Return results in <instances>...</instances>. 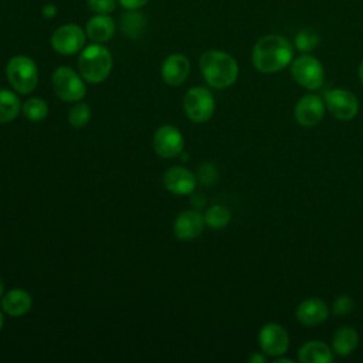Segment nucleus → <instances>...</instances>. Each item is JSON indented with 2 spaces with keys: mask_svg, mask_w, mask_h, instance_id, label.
I'll return each mask as SVG.
<instances>
[{
  "mask_svg": "<svg viewBox=\"0 0 363 363\" xmlns=\"http://www.w3.org/2000/svg\"><path fill=\"white\" fill-rule=\"evenodd\" d=\"M294 60V45L291 41L278 34L261 37L252 47L251 61L257 71L262 74L279 72Z\"/></svg>",
  "mask_w": 363,
  "mask_h": 363,
  "instance_id": "nucleus-1",
  "label": "nucleus"
},
{
  "mask_svg": "<svg viewBox=\"0 0 363 363\" xmlns=\"http://www.w3.org/2000/svg\"><path fill=\"white\" fill-rule=\"evenodd\" d=\"M200 69L206 82L224 89L231 86L238 78V64L233 55L220 50H208L200 57Z\"/></svg>",
  "mask_w": 363,
  "mask_h": 363,
  "instance_id": "nucleus-2",
  "label": "nucleus"
},
{
  "mask_svg": "<svg viewBox=\"0 0 363 363\" xmlns=\"http://www.w3.org/2000/svg\"><path fill=\"white\" fill-rule=\"evenodd\" d=\"M78 68L85 81L91 84H101L109 77L112 69L111 52L99 43L91 44L81 51Z\"/></svg>",
  "mask_w": 363,
  "mask_h": 363,
  "instance_id": "nucleus-3",
  "label": "nucleus"
},
{
  "mask_svg": "<svg viewBox=\"0 0 363 363\" xmlns=\"http://www.w3.org/2000/svg\"><path fill=\"white\" fill-rule=\"evenodd\" d=\"M6 75L10 85L20 94H30L38 82L35 62L27 55H14L6 65Z\"/></svg>",
  "mask_w": 363,
  "mask_h": 363,
  "instance_id": "nucleus-4",
  "label": "nucleus"
},
{
  "mask_svg": "<svg viewBox=\"0 0 363 363\" xmlns=\"http://www.w3.org/2000/svg\"><path fill=\"white\" fill-rule=\"evenodd\" d=\"M291 75L298 85L309 91L319 89L325 82V68L322 62L309 52H302L292 60Z\"/></svg>",
  "mask_w": 363,
  "mask_h": 363,
  "instance_id": "nucleus-5",
  "label": "nucleus"
},
{
  "mask_svg": "<svg viewBox=\"0 0 363 363\" xmlns=\"http://www.w3.org/2000/svg\"><path fill=\"white\" fill-rule=\"evenodd\" d=\"M214 108V96L204 86L190 88L183 98V109L186 116L197 123L207 122L213 116Z\"/></svg>",
  "mask_w": 363,
  "mask_h": 363,
  "instance_id": "nucleus-6",
  "label": "nucleus"
},
{
  "mask_svg": "<svg viewBox=\"0 0 363 363\" xmlns=\"http://www.w3.org/2000/svg\"><path fill=\"white\" fill-rule=\"evenodd\" d=\"M57 96L65 102H77L85 96L86 88L82 78L69 67H58L51 78Z\"/></svg>",
  "mask_w": 363,
  "mask_h": 363,
  "instance_id": "nucleus-7",
  "label": "nucleus"
},
{
  "mask_svg": "<svg viewBox=\"0 0 363 363\" xmlns=\"http://www.w3.org/2000/svg\"><path fill=\"white\" fill-rule=\"evenodd\" d=\"M326 109L339 121H350L359 112V101L353 92L346 88H333L325 95Z\"/></svg>",
  "mask_w": 363,
  "mask_h": 363,
  "instance_id": "nucleus-8",
  "label": "nucleus"
},
{
  "mask_svg": "<svg viewBox=\"0 0 363 363\" xmlns=\"http://www.w3.org/2000/svg\"><path fill=\"white\" fill-rule=\"evenodd\" d=\"M258 345L267 356L278 357L286 353L289 347V335L282 325L269 322L259 329Z\"/></svg>",
  "mask_w": 363,
  "mask_h": 363,
  "instance_id": "nucleus-9",
  "label": "nucleus"
},
{
  "mask_svg": "<svg viewBox=\"0 0 363 363\" xmlns=\"http://www.w3.org/2000/svg\"><path fill=\"white\" fill-rule=\"evenodd\" d=\"M51 45L58 54H77L85 45V31L78 24L61 26L52 33Z\"/></svg>",
  "mask_w": 363,
  "mask_h": 363,
  "instance_id": "nucleus-10",
  "label": "nucleus"
},
{
  "mask_svg": "<svg viewBox=\"0 0 363 363\" xmlns=\"http://www.w3.org/2000/svg\"><path fill=\"white\" fill-rule=\"evenodd\" d=\"M325 101L316 94H305L294 108V118L302 128L316 126L325 116Z\"/></svg>",
  "mask_w": 363,
  "mask_h": 363,
  "instance_id": "nucleus-11",
  "label": "nucleus"
},
{
  "mask_svg": "<svg viewBox=\"0 0 363 363\" xmlns=\"http://www.w3.org/2000/svg\"><path fill=\"white\" fill-rule=\"evenodd\" d=\"M184 147V139L180 130L172 125L160 126L153 136V149L155 152L164 157L172 159L182 155Z\"/></svg>",
  "mask_w": 363,
  "mask_h": 363,
  "instance_id": "nucleus-12",
  "label": "nucleus"
},
{
  "mask_svg": "<svg viewBox=\"0 0 363 363\" xmlns=\"http://www.w3.org/2000/svg\"><path fill=\"white\" fill-rule=\"evenodd\" d=\"M164 187L177 196L191 194L197 186V177L182 166H173L163 174Z\"/></svg>",
  "mask_w": 363,
  "mask_h": 363,
  "instance_id": "nucleus-13",
  "label": "nucleus"
},
{
  "mask_svg": "<svg viewBox=\"0 0 363 363\" xmlns=\"http://www.w3.org/2000/svg\"><path fill=\"white\" fill-rule=\"evenodd\" d=\"M204 216L197 210L182 211L173 224V233L179 240L189 241L199 237L204 230Z\"/></svg>",
  "mask_w": 363,
  "mask_h": 363,
  "instance_id": "nucleus-14",
  "label": "nucleus"
},
{
  "mask_svg": "<svg viewBox=\"0 0 363 363\" xmlns=\"http://www.w3.org/2000/svg\"><path fill=\"white\" fill-rule=\"evenodd\" d=\"M295 316L303 326H318L329 318V306L319 298H308L296 306Z\"/></svg>",
  "mask_w": 363,
  "mask_h": 363,
  "instance_id": "nucleus-15",
  "label": "nucleus"
},
{
  "mask_svg": "<svg viewBox=\"0 0 363 363\" xmlns=\"http://www.w3.org/2000/svg\"><path fill=\"white\" fill-rule=\"evenodd\" d=\"M162 78L170 86L182 85L190 72V61L183 54H172L162 64Z\"/></svg>",
  "mask_w": 363,
  "mask_h": 363,
  "instance_id": "nucleus-16",
  "label": "nucleus"
},
{
  "mask_svg": "<svg viewBox=\"0 0 363 363\" xmlns=\"http://www.w3.org/2000/svg\"><path fill=\"white\" fill-rule=\"evenodd\" d=\"M333 359L332 347L322 340L305 342L298 350V360L301 363H332Z\"/></svg>",
  "mask_w": 363,
  "mask_h": 363,
  "instance_id": "nucleus-17",
  "label": "nucleus"
},
{
  "mask_svg": "<svg viewBox=\"0 0 363 363\" xmlns=\"http://www.w3.org/2000/svg\"><path fill=\"white\" fill-rule=\"evenodd\" d=\"M31 295L20 288L11 289L1 296V309L10 316H21L31 309Z\"/></svg>",
  "mask_w": 363,
  "mask_h": 363,
  "instance_id": "nucleus-18",
  "label": "nucleus"
},
{
  "mask_svg": "<svg viewBox=\"0 0 363 363\" xmlns=\"http://www.w3.org/2000/svg\"><path fill=\"white\" fill-rule=\"evenodd\" d=\"M85 33L94 43H105L115 33V21L108 14H96L88 20Z\"/></svg>",
  "mask_w": 363,
  "mask_h": 363,
  "instance_id": "nucleus-19",
  "label": "nucleus"
},
{
  "mask_svg": "<svg viewBox=\"0 0 363 363\" xmlns=\"http://www.w3.org/2000/svg\"><path fill=\"white\" fill-rule=\"evenodd\" d=\"M359 345V335L352 326L339 328L332 336V350L340 357L352 354Z\"/></svg>",
  "mask_w": 363,
  "mask_h": 363,
  "instance_id": "nucleus-20",
  "label": "nucleus"
},
{
  "mask_svg": "<svg viewBox=\"0 0 363 363\" xmlns=\"http://www.w3.org/2000/svg\"><path fill=\"white\" fill-rule=\"evenodd\" d=\"M20 112V99L9 89H0V123L13 121Z\"/></svg>",
  "mask_w": 363,
  "mask_h": 363,
  "instance_id": "nucleus-21",
  "label": "nucleus"
},
{
  "mask_svg": "<svg viewBox=\"0 0 363 363\" xmlns=\"http://www.w3.org/2000/svg\"><path fill=\"white\" fill-rule=\"evenodd\" d=\"M230 220H231L230 211L220 204H214V206L208 207L204 213L206 225H208L213 230H221V228L227 227Z\"/></svg>",
  "mask_w": 363,
  "mask_h": 363,
  "instance_id": "nucleus-22",
  "label": "nucleus"
},
{
  "mask_svg": "<svg viewBox=\"0 0 363 363\" xmlns=\"http://www.w3.org/2000/svg\"><path fill=\"white\" fill-rule=\"evenodd\" d=\"M145 27H146L145 17L135 10H130L122 18V31L129 38H138L143 33Z\"/></svg>",
  "mask_w": 363,
  "mask_h": 363,
  "instance_id": "nucleus-23",
  "label": "nucleus"
},
{
  "mask_svg": "<svg viewBox=\"0 0 363 363\" xmlns=\"http://www.w3.org/2000/svg\"><path fill=\"white\" fill-rule=\"evenodd\" d=\"M23 113L33 122H40L48 115V105L41 98H30L23 105Z\"/></svg>",
  "mask_w": 363,
  "mask_h": 363,
  "instance_id": "nucleus-24",
  "label": "nucleus"
},
{
  "mask_svg": "<svg viewBox=\"0 0 363 363\" xmlns=\"http://www.w3.org/2000/svg\"><path fill=\"white\" fill-rule=\"evenodd\" d=\"M295 48L301 52H311L319 44V34L312 28H302L295 35Z\"/></svg>",
  "mask_w": 363,
  "mask_h": 363,
  "instance_id": "nucleus-25",
  "label": "nucleus"
},
{
  "mask_svg": "<svg viewBox=\"0 0 363 363\" xmlns=\"http://www.w3.org/2000/svg\"><path fill=\"white\" fill-rule=\"evenodd\" d=\"M91 119V109L86 104L79 102L75 104L68 113V122L71 126L74 128H84L85 125H88Z\"/></svg>",
  "mask_w": 363,
  "mask_h": 363,
  "instance_id": "nucleus-26",
  "label": "nucleus"
},
{
  "mask_svg": "<svg viewBox=\"0 0 363 363\" xmlns=\"http://www.w3.org/2000/svg\"><path fill=\"white\" fill-rule=\"evenodd\" d=\"M330 309H332V313L336 315V316H346V315H349L350 312H353V309H354V301L352 299V296H349V295H346V294L339 295V296L333 301Z\"/></svg>",
  "mask_w": 363,
  "mask_h": 363,
  "instance_id": "nucleus-27",
  "label": "nucleus"
},
{
  "mask_svg": "<svg viewBox=\"0 0 363 363\" xmlns=\"http://www.w3.org/2000/svg\"><path fill=\"white\" fill-rule=\"evenodd\" d=\"M217 180V169L211 163H204L200 166L197 173V182L204 186H210Z\"/></svg>",
  "mask_w": 363,
  "mask_h": 363,
  "instance_id": "nucleus-28",
  "label": "nucleus"
},
{
  "mask_svg": "<svg viewBox=\"0 0 363 363\" xmlns=\"http://www.w3.org/2000/svg\"><path fill=\"white\" fill-rule=\"evenodd\" d=\"M88 7L96 14H108L115 10L116 0H86Z\"/></svg>",
  "mask_w": 363,
  "mask_h": 363,
  "instance_id": "nucleus-29",
  "label": "nucleus"
},
{
  "mask_svg": "<svg viewBox=\"0 0 363 363\" xmlns=\"http://www.w3.org/2000/svg\"><path fill=\"white\" fill-rule=\"evenodd\" d=\"M119 4L128 10H138L143 7L149 0H118Z\"/></svg>",
  "mask_w": 363,
  "mask_h": 363,
  "instance_id": "nucleus-30",
  "label": "nucleus"
},
{
  "mask_svg": "<svg viewBox=\"0 0 363 363\" xmlns=\"http://www.w3.org/2000/svg\"><path fill=\"white\" fill-rule=\"evenodd\" d=\"M43 14H44V17H47V18L54 17V16L57 14V7H55L54 4H47V6H44V9H43Z\"/></svg>",
  "mask_w": 363,
  "mask_h": 363,
  "instance_id": "nucleus-31",
  "label": "nucleus"
},
{
  "mask_svg": "<svg viewBox=\"0 0 363 363\" xmlns=\"http://www.w3.org/2000/svg\"><path fill=\"white\" fill-rule=\"evenodd\" d=\"M248 362L251 363H265L267 362V357L264 354H261L259 352H255L252 353L250 357H248Z\"/></svg>",
  "mask_w": 363,
  "mask_h": 363,
  "instance_id": "nucleus-32",
  "label": "nucleus"
},
{
  "mask_svg": "<svg viewBox=\"0 0 363 363\" xmlns=\"http://www.w3.org/2000/svg\"><path fill=\"white\" fill-rule=\"evenodd\" d=\"M275 363H292L294 360L292 359H288V357H282V356H278V357H274Z\"/></svg>",
  "mask_w": 363,
  "mask_h": 363,
  "instance_id": "nucleus-33",
  "label": "nucleus"
},
{
  "mask_svg": "<svg viewBox=\"0 0 363 363\" xmlns=\"http://www.w3.org/2000/svg\"><path fill=\"white\" fill-rule=\"evenodd\" d=\"M357 75H359V79L362 81L363 84V61L359 64V68H357Z\"/></svg>",
  "mask_w": 363,
  "mask_h": 363,
  "instance_id": "nucleus-34",
  "label": "nucleus"
},
{
  "mask_svg": "<svg viewBox=\"0 0 363 363\" xmlns=\"http://www.w3.org/2000/svg\"><path fill=\"white\" fill-rule=\"evenodd\" d=\"M4 295V282H3V279H1V277H0V298Z\"/></svg>",
  "mask_w": 363,
  "mask_h": 363,
  "instance_id": "nucleus-35",
  "label": "nucleus"
},
{
  "mask_svg": "<svg viewBox=\"0 0 363 363\" xmlns=\"http://www.w3.org/2000/svg\"><path fill=\"white\" fill-rule=\"evenodd\" d=\"M3 323H4V318H3V313H1V311H0V330H1V328H3Z\"/></svg>",
  "mask_w": 363,
  "mask_h": 363,
  "instance_id": "nucleus-36",
  "label": "nucleus"
},
{
  "mask_svg": "<svg viewBox=\"0 0 363 363\" xmlns=\"http://www.w3.org/2000/svg\"><path fill=\"white\" fill-rule=\"evenodd\" d=\"M182 157H183V159H182V160H183V162H186V160H189V155H183V156H182Z\"/></svg>",
  "mask_w": 363,
  "mask_h": 363,
  "instance_id": "nucleus-37",
  "label": "nucleus"
}]
</instances>
